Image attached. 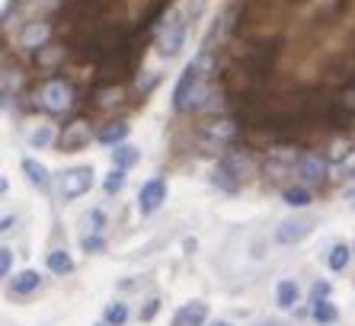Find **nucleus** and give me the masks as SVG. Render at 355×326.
Here are the masks:
<instances>
[{
	"label": "nucleus",
	"instance_id": "obj_1",
	"mask_svg": "<svg viewBox=\"0 0 355 326\" xmlns=\"http://www.w3.org/2000/svg\"><path fill=\"white\" fill-rule=\"evenodd\" d=\"M208 80H211V55H198L180 74V80H176V90H173L176 112H189V109L202 106L208 96Z\"/></svg>",
	"mask_w": 355,
	"mask_h": 326
},
{
	"label": "nucleus",
	"instance_id": "obj_2",
	"mask_svg": "<svg viewBox=\"0 0 355 326\" xmlns=\"http://www.w3.org/2000/svg\"><path fill=\"white\" fill-rule=\"evenodd\" d=\"M93 189V166H71V170L61 173V182H58V192L64 202L71 198H80L83 192Z\"/></svg>",
	"mask_w": 355,
	"mask_h": 326
},
{
	"label": "nucleus",
	"instance_id": "obj_3",
	"mask_svg": "<svg viewBox=\"0 0 355 326\" xmlns=\"http://www.w3.org/2000/svg\"><path fill=\"white\" fill-rule=\"evenodd\" d=\"M71 103H74V90L64 80H49L39 93V106L49 112H64V109H71Z\"/></svg>",
	"mask_w": 355,
	"mask_h": 326
},
{
	"label": "nucleus",
	"instance_id": "obj_4",
	"mask_svg": "<svg viewBox=\"0 0 355 326\" xmlns=\"http://www.w3.org/2000/svg\"><path fill=\"white\" fill-rule=\"evenodd\" d=\"M314 218H291V221H282L279 228H275V240L282 246H291V243H301L304 237L314 234Z\"/></svg>",
	"mask_w": 355,
	"mask_h": 326
},
{
	"label": "nucleus",
	"instance_id": "obj_5",
	"mask_svg": "<svg viewBox=\"0 0 355 326\" xmlns=\"http://www.w3.org/2000/svg\"><path fill=\"white\" fill-rule=\"evenodd\" d=\"M164 198H166V182L164 180L144 182L141 192H138V212L141 214H154L160 205H164Z\"/></svg>",
	"mask_w": 355,
	"mask_h": 326
},
{
	"label": "nucleus",
	"instance_id": "obj_6",
	"mask_svg": "<svg viewBox=\"0 0 355 326\" xmlns=\"http://www.w3.org/2000/svg\"><path fill=\"white\" fill-rule=\"evenodd\" d=\"M297 176L304 182H311V186H320L327 180V160L317 154H301L297 157Z\"/></svg>",
	"mask_w": 355,
	"mask_h": 326
},
{
	"label": "nucleus",
	"instance_id": "obj_7",
	"mask_svg": "<svg viewBox=\"0 0 355 326\" xmlns=\"http://www.w3.org/2000/svg\"><path fill=\"white\" fill-rule=\"evenodd\" d=\"M205 317H208V304L205 301H189V304H182V307L176 310L173 326H202Z\"/></svg>",
	"mask_w": 355,
	"mask_h": 326
},
{
	"label": "nucleus",
	"instance_id": "obj_8",
	"mask_svg": "<svg viewBox=\"0 0 355 326\" xmlns=\"http://www.w3.org/2000/svg\"><path fill=\"white\" fill-rule=\"evenodd\" d=\"M61 144L64 151H83V147L90 144V125L87 122H71L61 135Z\"/></svg>",
	"mask_w": 355,
	"mask_h": 326
},
{
	"label": "nucleus",
	"instance_id": "obj_9",
	"mask_svg": "<svg viewBox=\"0 0 355 326\" xmlns=\"http://www.w3.org/2000/svg\"><path fill=\"white\" fill-rule=\"evenodd\" d=\"M49 35H51V26L45 23V19H35V23H29L19 33V45H26V49H42L45 42H49Z\"/></svg>",
	"mask_w": 355,
	"mask_h": 326
},
{
	"label": "nucleus",
	"instance_id": "obj_10",
	"mask_svg": "<svg viewBox=\"0 0 355 326\" xmlns=\"http://www.w3.org/2000/svg\"><path fill=\"white\" fill-rule=\"evenodd\" d=\"M39 285H42V275L35 269H26L10 278V291L13 294H33V291H39Z\"/></svg>",
	"mask_w": 355,
	"mask_h": 326
},
{
	"label": "nucleus",
	"instance_id": "obj_11",
	"mask_svg": "<svg viewBox=\"0 0 355 326\" xmlns=\"http://www.w3.org/2000/svg\"><path fill=\"white\" fill-rule=\"evenodd\" d=\"M128 131H132V125H128V122H112V125H109V128H103V131H99L96 138H99V144H106V147H112V144H116V147H119L125 138H128Z\"/></svg>",
	"mask_w": 355,
	"mask_h": 326
},
{
	"label": "nucleus",
	"instance_id": "obj_12",
	"mask_svg": "<svg viewBox=\"0 0 355 326\" xmlns=\"http://www.w3.org/2000/svg\"><path fill=\"white\" fill-rule=\"evenodd\" d=\"M211 180H215V186L224 189V192H237V189H240V176L224 160L218 163V170H215V176H211Z\"/></svg>",
	"mask_w": 355,
	"mask_h": 326
},
{
	"label": "nucleus",
	"instance_id": "obj_13",
	"mask_svg": "<svg viewBox=\"0 0 355 326\" xmlns=\"http://www.w3.org/2000/svg\"><path fill=\"white\" fill-rule=\"evenodd\" d=\"M297 298H301V291H297V285L291 282V278L279 282V288H275V301H279L282 310H291L297 304Z\"/></svg>",
	"mask_w": 355,
	"mask_h": 326
},
{
	"label": "nucleus",
	"instance_id": "obj_14",
	"mask_svg": "<svg viewBox=\"0 0 355 326\" xmlns=\"http://www.w3.org/2000/svg\"><path fill=\"white\" fill-rule=\"evenodd\" d=\"M23 173L29 176V182H33V186H39V189L49 186V170H45L39 160H33V157H26V160H23Z\"/></svg>",
	"mask_w": 355,
	"mask_h": 326
},
{
	"label": "nucleus",
	"instance_id": "obj_15",
	"mask_svg": "<svg viewBox=\"0 0 355 326\" xmlns=\"http://www.w3.org/2000/svg\"><path fill=\"white\" fill-rule=\"evenodd\" d=\"M138 160H141L138 147H132V144L112 147V163H116V166H122V170H128V166H132V163H138Z\"/></svg>",
	"mask_w": 355,
	"mask_h": 326
},
{
	"label": "nucleus",
	"instance_id": "obj_16",
	"mask_svg": "<svg viewBox=\"0 0 355 326\" xmlns=\"http://www.w3.org/2000/svg\"><path fill=\"white\" fill-rule=\"evenodd\" d=\"M49 269L55 272V275H71V272H74V259H71L64 250H55V253H49Z\"/></svg>",
	"mask_w": 355,
	"mask_h": 326
},
{
	"label": "nucleus",
	"instance_id": "obj_17",
	"mask_svg": "<svg viewBox=\"0 0 355 326\" xmlns=\"http://www.w3.org/2000/svg\"><path fill=\"white\" fill-rule=\"evenodd\" d=\"M282 198H285V205H291V208H307L311 205V192L301 186H291L282 192Z\"/></svg>",
	"mask_w": 355,
	"mask_h": 326
},
{
	"label": "nucleus",
	"instance_id": "obj_18",
	"mask_svg": "<svg viewBox=\"0 0 355 326\" xmlns=\"http://www.w3.org/2000/svg\"><path fill=\"white\" fill-rule=\"evenodd\" d=\"M349 259H352L349 246H346V243H336V246L330 250V259H327V262H330V269H333V272H343V269L349 266Z\"/></svg>",
	"mask_w": 355,
	"mask_h": 326
},
{
	"label": "nucleus",
	"instance_id": "obj_19",
	"mask_svg": "<svg viewBox=\"0 0 355 326\" xmlns=\"http://www.w3.org/2000/svg\"><path fill=\"white\" fill-rule=\"evenodd\" d=\"M336 317H339V310L333 307L330 301L314 304V320H317V326H330V323H336Z\"/></svg>",
	"mask_w": 355,
	"mask_h": 326
},
{
	"label": "nucleus",
	"instance_id": "obj_20",
	"mask_svg": "<svg viewBox=\"0 0 355 326\" xmlns=\"http://www.w3.org/2000/svg\"><path fill=\"white\" fill-rule=\"evenodd\" d=\"M26 141H29V147H49L51 141H55V131H51L49 125H39V128H33L26 135Z\"/></svg>",
	"mask_w": 355,
	"mask_h": 326
},
{
	"label": "nucleus",
	"instance_id": "obj_21",
	"mask_svg": "<svg viewBox=\"0 0 355 326\" xmlns=\"http://www.w3.org/2000/svg\"><path fill=\"white\" fill-rule=\"evenodd\" d=\"M125 317H128V307H125L122 301H116V304H109V307H106V314H103V323H106V326H122Z\"/></svg>",
	"mask_w": 355,
	"mask_h": 326
},
{
	"label": "nucleus",
	"instance_id": "obj_22",
	"mask_svg": "<svg viewBox=\"0 0 355 326\" xmlns=\"http://www.w3.org/2000/svg\"><path fill=\"white\" fill-rule=\"evenodd\" d=\"M122 186H125V170H122V166H116V170H112V173L106 176L103 189H106V196H116V192H119Z\"/></svg>",
	"mask_w": 355,
	"mask_h": 326
},
{
	"label": "nucleus",
	"instance_id": "obj_23",
	"mask_svg": "<svg viewBox=\"0 0 355 326\" xmlns=\"http://www.w3.org/2000/svg\"><path fill=\"white\" fill-rule=\"evenodd\" d=\"M10 269H13V250H10V246H0V275H10Z\"/></svg>",
	"mask_w": 355,
	"mask_h": 326
},
{
	"label": "nucleus",
	"instance_id": "obj_24",
	"mask_svg": "<svg viewBox=\"0 0 355 326\" xmlns=\"http://www.w3.org/2000/svg\"><path fill=\"white\" fill-rule=\"evenodd\" d=\"M103 237L99 234H93V237H83V250H87V253H103Z\"/></svg>",
	"mask_w": 355,
	"mask_h": 326
},
{
	"label": "nucleus",
	"instance_id": "obj_25",
	"mask_svg": "<svg viewBox=\"0 0 355 326\" xmlns=\"http://www.w3.org/2000/svg\"><path fill=\"white\" fill-rule=\"evenodd\" d=\"M327 294H330V285H327V282H314V288H311V301L320 304V301H327Z\"/></svg>",
	"mask_w": 355,
	"mask_h": 326
},
{
	"label": "nucleus",
	"instance_id": "obj_26",
	"mask_svg": "<svg viewBox=\"0 0 355 326\" xmlns=\"http://www.w3.org/2000/svg\"><path fill=\"white\" fill-rule=\"evenodd\" d=\"M103 224H106V214L99 212V208H93V212H90V230H93V234H99V230H103Z\"/></svg>",
	"mask_w": 355,
	"mask_h": 326
},
{
	"label": "nucleus",
	"instance_id": "obj_27",
	"mask_svg": "<svg viewBox=\"0 0 355 326\" xmlns=\"http://www.w3.org/2000/svg\"><path fill=\"white\" fill-rule=\"evenodd\" d=\"M157 307H160V301H148V307L141 310V320H150L154 314H157Z\"/></svg>",
	"mask_w": 355,
	"mask_h": 326
},
{
	"label": "nucleus",
	"instance_id": "obj_28",
	"mask_svg": "<svg viewBox=\"0 0 355 326\" xmlns=\"http://www.w3.org/2000/svg\"><path fill=\"white\" fill-rule=\"evenodd\" d=\"M10 228H13V218H10V214H7V218H3V224H0V230H3V234H7Z\"/></svg>",
	"mask_w": 355,
	"mask_h": 326
},
{
	"label": "nucleus",
	"instance_id": "obj_29",
	"mask_svg": "<svg viewBox=\"0 0 355 326\" xmlns=\"http://www.w3.org/2000/svg\"><path fill=\"white\" fill-rule=\"evenodd\" d=\"M215 326H231V323H215Z\"/></svg>",
	"mask_w": 355,
	"mask_h": 326
},
{
	"label": "nucleus",
	"instance_id": "obj_30",
	"mask_svg": "<svg viewBox=\"0 0 355 326\" xmlns=\"http://www.w3.org/2000/svg\"><path fill=\"white\" fill-rule=\"evenodd\" d=\"M263 326H275V323H263Z\"/></svg>",
	"mask_w": 355,
	"mask_h": 326
},
{
	"label": "nucleus",
	"instance_id": "obj_31",
	"mask_svg": "<svg viewBox=\"0 0 355 326\" xmlns=\"http://www.w3.org/2000/svg\"><path fill=\"white\" fill-rule=\"evenodd\" d=\"M352 208H355V198H352Z\"/></svg>",
	"mask_w": 355,
	"mask_h": 326
},
{
	"label": "nucleus",
	"instance_id": "obj_32",
	"mask_svg": "<svg viewBox=\"0 0 355 326\" xmlns=\"http://www.w3.org/2000/svg\"><path fill=\"white\" fill-rule=\"evenodd\" d=\"M96 326H106V323H96Z\"/></svg>",
	"mask_w": 355,
	"mask_h": 326
}]
</instances>
